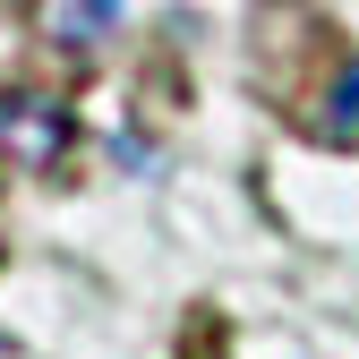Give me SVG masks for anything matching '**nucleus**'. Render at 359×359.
Instances as JSON below:
<instances>
[{
    "label": "nucleus",
    "mask_w": 359,
    "mask_h": 359,
    "mask_svg": "<svg viewBox=\"0 0 359 359\" xmlns=\"http://www.w3.org/2000/svg\"><path fill=\"white\" fill-rule=\"evenodd\" d=\"M308 137H317V146H359V52L334 69V86L317 95V111H308Z\"/></svg>",
    "instance_id": "2"
},
{
    "label": "nucleus",
    "mask_w": 359,
    "mask_h": 359,
    "mask_svg": "<svg viewBox=\"0 0 359 359\" xmlns=\"http://www.w3.org/2000/svg\"><path fill=\"white\" fill-rule=\"evenodd\" d=\"M69 137H77L69 103L34 95V86H0V154H9L18 171H52L69 154Z\"/></svg>",
    "instance_id": "1"
}]
</instances>
